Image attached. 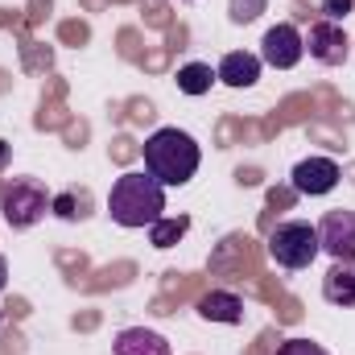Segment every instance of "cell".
Listing matches in <instances>:
<instances>
[{
    "label": "cell",
    "mask_w": 355,
    "mask_h": 355,
    "mask_svg": "<svg viewBox=\"0 0 355 355\" xmlns=\"http://www.w3.org/2000/svg\"><path fill=\"white\" fill-rule=\"evenodd\" d=\"M352 8H355V0H322V21H347L352 17Z\"/></svg>",
    "instance_id": "ac0fdd59"
},
{
    "label": "cell",
    "mask_w": 355,
    "mask_h": 355,
    "mask_svg": "<svg viewBox=\"0 0 355 355\" xmlns=\"http://www.w3.org/2000/svg\"><path fill=\"white\" fill-rule=\"evenodd\" d=\"M302 54H306V37L289 21L272 25L265 33V42H261V58H265L268 67H277V71H293L302 62Z\"/></svg>",
    "instance_id": "8992f818"
},
{
    "label": "cell",
    "mask_w": 355,
    "mask_h": 355,
    "mask_svg": "<svg viewBox=\"0 0 355 355\" xmlns=\"http://www.w3.org/2000/svg\"><path fill=\"white\" fill-rule=\"evenodd\" d=\"M322 297L331 306H355V272L343 261H335V268L322 277Z\"/></svg>",
    "instance_id": "7c38bea8"
},
{
    "label": "cell",
    "mask_w": 355,
    "mask_h": 355,
    "mask_svg": "<svg viewBox=\"0 0 355 355\" xmlns=\"http://www.w3.org/2000/svg\"><path fill=\"white\" fill-rule=\"evenodd\" d=\"M112 352H116V355H174L166 335L145 331V327H128V331H120Z\"/></svg>",
    "instance_id": "30bf717a"
},
{
    "label": "cell",
    "mask_w": 355,
    "mask_h": 355,
    "mask_svg": "<svg viewBox=\"0 0 355 355\" xmlns=\"http://www.w3.org/2000/svg\"><path fill=\"white\" fill-rule=\"evenodd\" d=\"M166 211V186L149 174H120L107 194V215L120 227H153Z\"/></svg>",
    "instance_id": "6da1fadb"
},
{
    "label": "cell",
    "mask_w": 355,
    "mask_h": 355,
    "mask_svg": "<svg viewBox=\"0 0 355 355\" xmlns=\"http://www.w3.org/2000/svg\"><path fill=\"white\" fill-rule=\"evenodd\" d=\"M198 314L207 322H223V327H240L244 322V302L227 289H211L202 302H198Z\"/></svg>",
    "instance_id": "8fae6325"
},
{
    "label": "cell",
    "mask_w": 355,
    "mask_h": 355,
    "mask_svg": "<svg viewBox=\"0 0 355 355\" xmlns=\"http://www.w3.org/2000/svg\"><path fill=\"white\" fill-rule=\"evenodd\" d=\"M186 232H190V219H186V215H178V219H157V223L149 227V240H153V248H174Z\"/></svg>",
    "instance_id": "5bb4252c"
},
{
    "label": "cell",
    "mask_w": 355,
    "mask_h": 355,
    "mask_svg": "<svg viewBox=\"0 0 355 355\" xmlns=\"http://www.w3.org/2000/svg\"><path fill=\"white\" fill-rule=\"evenodd\" d=\"M50 202H54V198H50L37 182L21 178V182H12V186L4 190L0 211H4V223H8V227H33V223L50 211Z\"/></svg>",
    "instance_id": "277c9868"
},
{
    "label": "cell",
    "mask_w": 355,
    "mask_h": 355,
    "mask_svg": "<svg viewBox=\"0 0 355 355\" xmlns=\"http://www.w3.org/2000/svg\"><path fill=\"white\" fill-rule=\"evenodd\" d=\"M277 355H331L327 347H318V343H310V339H289V343H281Z\"/></svg>",
    "instance_id": "e0dca14e"
},
{
    "label": "cell",
    "mask_w": 355,
    "mask_h": 355,
    "mask_svg": "<svg viewBox=\"0 0 355 355\" xmlns=\"http://www.w3.org/2000/svg\"><path fill=\"white\" fill-rule=\"evenodd\" d=\"M8 285V265H4V257H0V289Z\"/></svg>",
    "instance_id": "d6986e66"
},
{
    "label": "cell",
    "mask_w": 355,
    "mask_h": 355,
    "mask_svg": "<svg viewBox=\"0 0 355 355\" xmlns=\"http://www.w3.org/2000/svg\"><path fill=\"white\" fill-rule=\"evenodd\" d=\"M318 244L327 257L335 261H355V211L339 207V211H327V219L318 223Z\"/></svg>",
    "instance_id": "5b68a950"
},
{
    "label": "cell",
    "mask_w": 355,
    "mask_h": 355,
    "mask_svg": "<svg viewBox=\"0 0 355 355\" xmlns=\"http://www.w3.org/2000/svg\"><path fill=\"white\" fill-rule=\"evenodd\" d=\"M198 141L182 128H157L145 141V170L157 178L162 186H186L190 178L198 174Z\"/></svg>",
    "instance_id": "7a4b0ae2"
},
{
    "label": "cell",
    "mask_w": 355,
    "mask_h": 355,
    "mask_svg": "<svg viewBox=\"0 0 355 355\" xmlns=\"http://www.w3.org/2000/svg\"><path fill=\"white\" fill-rule=\"evenodd\" d=\"M318 252H322L318 227H310L302 219L277 223L272 236H268V257H272V265H281V268H310Z\"/></svg>",
    "instance_id": "3957f363"
},
{
    "label": "cell",
    "mask_w": 355,
    "mask_h": 355,
    "mask_svg": "<svg viewBox=\"0 0 355 355\" xmlns=\"http://www.w3.org/2000/svg\"><path fill=\"white\" fill-rule=\"evenodd\" d=\"M215 79H219V75H215L207 62H186V67L178 71V91H182V95H207Z\"/></svg>",
    "instance_id": "4fadbf2b"
},
{
    "label": "cell",
    "mask_w": 355,
    "mask_h": 355,
    "mask_svg": "<svg viewBox=\"0 0 355 355\" xmlns=\"http://www.w3.org/2000/svg\"><path fill=\"white\" fill-rule=\"evenodd\" d=\"M8 162V141H0V166Z\"/></svg>",
    "instance_id": "ffe728a7"
},
{
    "label": "cell",
    "mask_w": 355,
    "mask_h": 355,
    "mask_svg": "<svg viewBox=\"0 0 355 355\" xmlns=\"http://www.w3.org/2000/svg\"><path fill=\"white\" fill-rule=\"evenodd\" d=\"M50 207H54V215H62V219H79V215H83V198H75V194H58Z\"/></svg>",
    "instance_id": "2e32d148"
},
{
    "label": "cell",
    "mask_w": 355,
    "mask_h": 355,
    "mask_svg": "<svg viewBox=\"0 0 355 355\" xmlns=\"http://www.w3.org/2000/svg\"><path fill=\"white\" fill-rule=\"evenodd\" d=\"M219 83H227V87H252L257 79H261V58L257 54H248V50H232V54H223V62H219Z\"/></svg>",
    "instance_id": "9c48e42d"
},
{
    "label": "cell",
    "mask_w": 355,
    "mask_h": 355,
    "mask_svg": "<svg viewBox=\"0 0 355 355\" xmlns=\"http://www.w3.org/2000/svg\"><path fill=\"white\" fill-rule=\"evenodd\" d=\"M265 8H268V0H227V17H232L236 25H248V21H257Z\"/></svg>",
    "instance_id": "9a60e30c"
},
{
    "label": "cell",
    "mask_w": 355,
    "mask_h": 355,
    "mask_svg": "<svg viewBox=\"0 0 355 355\" xmlns=\"http://www.w3.org/2000/svg\"><path fill=\"white\" fill-rule=\"evenodd\" d=\"M306 50H310V58L322 62V67H343L347 54H352L347 33H343V25H335V21H318V25H310Z\"/></svg>",
    "instance_id": "ba28073f"
},
{
    "label": "cell",
    "mask_w": 355,
    "mask_h": 355,
    "mask_svg": "<svg viewBox=\"0 0 355 355\" xmlns=\"http://www.w3.org/2000/svg\"><path fill=\"white\" fill-rule=\"evenodd\" d=\"M339 162L335 157H306V162H297L293 166V174H289V182H293V190L297 194H310V198H318V194H331L335 186H339Z\"/></svg>",
    "instance_id": "52a82bcc"
}]
</instances>
